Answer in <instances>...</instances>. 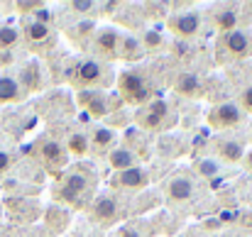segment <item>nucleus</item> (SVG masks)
Masks as SVG:
<instances>
[{
	"label": "nucleus",
	"instance_id": "nucleus-12",
	"mask_svg": "<svg viewBox=\"0 0 252 237\" xmlns=\"http://www.w3.org/2000/svg\"><path fill=\"white\" fill-rule=\"evenodd\" d=\"M37 152H39V159L44 161V166L52 169V171H62L69 164V154H66L64 145L57 142V140H52V137H44L39 142V149Z\"/></svg>",
	"mask_w": 252,
	"mask_h": 237
},
{
	"label": "nucleus",
	"instance_id": "nucleus-4",
	"mask_svg": "<svg viewBox=\"0 0 252 237\" xmlns=\"http://www.w3.org/2000/svg\"><path fill=\"white\" fill-rule=\"evenodd\" d=\"M218 52L225 61H240L252 54V34L248 30L238 27L230 32H223L218 37Z\"/></svg>",
	"mask_w": 252,
	"mask_h": 237
},
{
	"label": "nucleus",
	"instance_id": "nucleus-7",
	"mask_svg": "<svg viewBox=\"0 0 252 237\" xmlns=\"http://www.w3.org/2000/svg\"><path fill=\"white\" fill-rule=\"evenodd\" d=\"M120 39H123V32L118 27H100V30H95L93 42H91L93 57L100 59V61H105V64L113 61V59H118Z\"/></svg>",
	"mask_w": 252,
	"mask_h": 237
},
{
	"label": "nucleus",
	"instance_id": "nucleus-5",
	"mask_svg": "<svg viewBox=\"0 0 252 237\" xmlns=\"http://www.w3.org/2000/svg\"><path fill=\"white\" fill-rule=\"evenodd\" d=\"M20 32H22L25 44H27L32 52H47V49H52V47L57 44V32H54V27H52V25H44V22H39V20L27 17V20L22 22Z\"/></svg>",
	"mask_w": 252,
	"mask_h": 237
},
{
	"label": "nucleus",
	"instance_id": "nucleus-20",
	"mask_svg": "<svg viewBox=\"0 0 252 237\" xmlns=\"http://www.w3.org/2000/svg\"><path fill=\"white\" fill-rule=\"evenodd\" d=\"M108 164H110V169H115V174H118V171L140 166V157H137L130 147H115V149L108 152Z\"/></svg>",
	"mask_w": 252,
	"mask_h": 237
},
{
	"label": "nucleus",
	"instance_id": "nucleus-11",
	"mask_svg": "<svg viewBox=\"0 0 252 237\" xmlns=\"http://www.w3.org/2000/svg\"><path fill=\"white\" fill-rule=\"evenodd\" d=\"M76 100H79V105L84 108L86 113L91 118H95V120L110 115V110H113L110 108V98L103 90H79L76 93Z\"/></svg>",
	"mask_w": 252,
	"mask_h": 237
},
{
	"label": "nucleus",
	"instance_id": "nucleus-33",
	"mask_svg": "<svg viewBox=\"0 0 252 237\" xmlns=\"http://www.w3.org/2000/svg\"><path fill=\"white\" fill-rule=\"evenodd\" d=\"M120 237H145L137 228H132V225H127V228H123L120 230Z\"/></svg>",
	"mask_w": 252,
	"mask_h": 237
},
{
	"label": "nucleus",
	"instance_id": "nucleus-18",
	"mask_svg": "<svg viewBox=\"0 0 252 237\" xmlns=\"http://www.w3.org/2000/svg\"><path fill=\"white\" fill-rule=\"evenodd\" d=\"M147 52H145V47H142V42H140V37L137 34H125L123 32V39H120V49H118V59H123V61H140L142 57H145Z\"/></svg>",
	"mask_w": 252,
	"mask_h": 237
},
{
	"label": "nucleus",
	"instance_id": "nucleus-22",
	"mask_svg": "<svg viewBox=\"0 0 252 237\" xmlns=\"http://www.w3.org/2000/svg\"><path fill=\"white\" fill-rule=\"evenodd\" d=\"M238 20H240V15H238V7L235 5H225V7H220L216 15H213V25H216V30L223 34V32H230V30H238L240 25H238Z\"/></svg>",
	"mask_w": 252,
	"mask_h": 237
},
{
	"label": "nucleus",
	"instance_id": "nucleus-29",
	"mask_svg": "<svg viewBox=\"0 0 252 237\" xmlns=\"http://www.w3.org/2000/svg\"><path fill=\"white\" fill-rule=\"evenodd\" d=\"M145 10H147V17H155V20L157 17H169L167 2H145Z\"/></svg>",
	"mask_w": 252,
	"mask_h": 237
},
{
	"label": "nucleus",
	"instance_id": "nucleus-10",
	"mask_svg": "<svg viewBox=\"0 0 252 237\" xmlns=\"http://www.w3.org/2000/svg\"><path fill=\"white\" fill-rule=\"evenodd\" d=\"M167 120H169V105L164 100H152L137 113V125L142 130H150V132L162 130L167 125Z\"/></svg>",
	"mask_w": 252,
	"mask_h": 237
},
{
	"label": "nucleus",
	"instance_id": "nucleus-8",
	"mask_svg": "<svg viewBox=\"0 0 252 237\" xmlns=\"http://www.w3.org/2000/svg\"><path fill=\"white\" fill-rule=\"evenodd\" d=\"M88 208H91V220L103 225V228H110V225H115L123 218L120 201L113 193H100L98 198H93V203Z\"/></svg>",
	"mask_w": 252,
	"mask_h": 237
},
{
	"label": "nucleus",
	"instance_id": "nucleus-16",
	"mask_svg": "<svg viewBox=\"0 0 252 237\" xmlns=\"http://www.w3.org/2000/svg\"><path fill=\"white\" fill-rule=\"evenodd\" d=\"M17 81H20V86H22L25 93H37V90H42V86H44L42 66H39L37 61H27V64L20 69Z\"/></svg>",
	"mask_w": 252,
	"mask_h": 237
},
{
	"label": "nucleus",
	"instance_id": "nucleus-30",
	"mask_svg": "<svg viewBox=\"0 0 252 237\" xmlns=\"http://www.w3.org/2000/svg\"><path fill=\"white\" fill-rule=\"evenodd\" d=\"M238 105H240L243 113H250L252 115V83L243 88V93H240V98H238Z\"/></svg>",
	"mask_w": 252,
	"mask_h": 237
},
{
	"label": "nucleus",
	"instance_id": "nucleus-3",
	"mask_svg": "<svg viewBox=\"0 0 252 237\" xmlns=\"http://www.w3.org/2000/svg\"><path fill=\"white\" fill-rule=\"evenodd\" d=\"M118 93L127 105H145L152 98V86L140 69H127L118 76Z\"/></svg>",
	"mask_w": 252,
	"mask_h": 237
},
{
	"label": "nucleus",
	"instance_id": "nucleus-31",
	"mask_svg": "<svg viewBox=\"0 0 252 237\" xmlns=\"http://www.w3.org/2000/svg\"><path fill=\"white\" fill-rule=\"evenodd\" d=\"M39 7H44V2H17L15 10H20L22 15H34Z\"/></svg>",
	"mask_w": 252,
	"mask_h": 237
},
{
	"label": "nucleus",
	"instance_id": "nucleus-14",
	"mask_svg": "<svg viewBox=\"0 0 252 237\" xmlns=\"http://www.w3.org/2000/svg\"><path fill=\"white\" fill-rule=\"evenodd\" d=\"M164 196H167L169 203H186L196 196V183L189 176H174L167 181Z\"/></svg>",
	"mask_w": 252,
	"mask_h": 237
},
{
	"label": "nucleus",
	"instance_id": "nucleus-6",
	"mask_svg": "<svg viewBox=\"0 0 252 237\" xmlns=\"http://www.w3.org/2000/svg\"><path fill=\"white\" fill-rule=\"evenodd\" d=\"M203 27V15L198 10H186L167 17V30L181 42H191Z\"/></svg>",
	"mask_w": 252,
	"mask_h": 237
},
{
	"label": "nucleus",
	"instance_id": "nucleus-26",
	"mask_svg": "<svg viewBox=\"0 0 252 237\" xmlns=\"http://www.w3.org/2000/svg\"><path fill=\"white\" fill-rule=\"evenodd\" d=\"M140 42H142L145 52H159V49L164 47V34H162V30H157V27H147V30L140 34Z\"/></svg>",
	"mask_w": 252,
	"mask_h": 237
},
{
	"label": "nucleus",
	"instance_id": "nucleus-1",
	"mask_svg": "<svg viewBox=\"0 0 252 237\" xmlns=\"http://www.w3.org/2000/svg\"><path fill=\"white\" fill-rule=\"evenodd\" d=\"M95 188V176L86 171V166H74L59 178V201L71 208H84Z\"/></svg>",
	"mask_w": 252,
	"mask_h": 237
},
{
	"label": "nucleus",
	"instance_id": "nucleus-27",
	"mask_svg": "<svg viewBox=\"0 0 252 237\" xmlns=\"http://www.w3.org/2000/svg\"><path fill=\"white\" fill-rule=\"evenodd\" d=\"M79 20H93V15L100 10V5L98 2H91V0H74V2H69L66 5Z\"/></svg>",
	"mask_w": 252,
	"mask_h": 237
},
{
	"label": "nucleus",
	"instance_id": "nucleus-21",
	"mask_svg": "<svg viewBox=\"0 0 252 237\" xmlns=\"http://www.w3.org/2000/svg\"><path fill=\"white\" fill-rule=\"evenodd\" d=\"M69 39L76 44V47H88L93 42V34H95V25L93 20H76L71 27H69Z\"/></svg>",
	"mask_w": 252,
	"mask_h": 237
},
{
	"label": "nucleus",
	"instance_id": "nucleus-28",
	"mask_svg": "<svg viewBox=\"0 0 252 237\" xmlns=\"http://www.w3.org/2000/svg\"><path fill=\"white\" fill-rule=\"evenodd\" d=\"M196 169H198V174L206 176V178H216V176L220 174V164H218V159H211V157L198 159V161H196Z\"/></svg>",
	"mask_w": 252,
	"mask_h": 237
},
{
	"label": "nucleus",
	"instance_id": "nucleus-17",
	"mask_svg": "<svg viewBox=\"0 0 252 237\" xmlns=\"http://www.w3.org/2000/svg\"><path fill=\"white\" fill-rule=\"evenodd\" d=\"M91 140V152H110L115 149V142H118V135H115V127H105V125H98L93 127V132L88 135Z\"/></svg>",
	"mask_w": 252,
	"mask_h": 237
},
{
	"label": "nucleus",
	"instance_id": "nucleus-13",
	"mask_svg": "<svg viewBox=\"0 0 252 237\" xmlns=\"http://www.w3.org/2000/svg\"><path fill=\"white\" fill-rule=\"evenodd\" d=\"M110 183L118 186L120 191H142V188L150 183V174H147V169L140 164V166L118 171V174L110 178Z\"/></svg>",
	"mask_w": 252,
	"mask_h": 237
},
{
	"label": "nucleus",
	"instance_id": "nucleus-2",
	"mask_svg": "<svg viewBox=\"0 0 252 237\" xmlns=\"http://www.w3.org/2000/svg\"><path fill=\"white\" fill-rule=\"evenodd\" d=\"M69 81L79 88V90H103L110 81L108 74V64L95 59V57H88V59H79L74 66H71V74Z\"/></svg>",
	"mask_w": 252,
	"mask_h": 237
},
{
	"label": "nucleus",
	"instance_id": "nucleus-15",
	"mask_svg": "<svg viewBox=\"0 0 252 237\" xmlns=\"http://www.w3.org/2000/svg\"><path fill=\"white\" fill-rule=\"evenodd\" d=\"M174 90H176L181 98L196 100V98L203 95V79H201L196 71H181V74H176V79H174Z\"/></svg>",
	"mask_w": 252,
	"mask_h": 237
},
{
	"label": "nucleus",
	"instance_id": "nucleus-24",
	"mask_svg": "<svg viewBox=\"0 0 252 237\" xmlns=\"http://www.w3.org/2000/svg\"><path fill=\"white\" fill-rule=\"evenodd\" d=\"M218 154L225 159V161H243L245 147L238 140H220L218 142Z\"/></svg>",
	"mask_w": 252,
	"mask_h": 237
},
{
	"label": "nucleus",
	"instance_id": "nucleus-19",
	"mask_svg": "<svg viewBox=\"0 0 252 237\" xmlns=\"http://www.w3.org/2000/svg\"><path fill=\"white\" fill-rule=\"evenodd\" d=\"M27 93L22 90L17 76L10 74H0V105H10V103H20Z\"/></svg>",
	"mask_w": 252,
	"mask_h": 237
},
{
	"label": "nucleus",
	"instance_id": "nucleus-25",
	"mask_svg": "<svg viewBox=\"0 0 252 237\" xmlns=\"http://www.w3.org/2000/svg\"><path fill=\"white\" fill-rule=\"evenodd\" d=\"M22 32L15 25H0V52H10L20 44Z\"/></svg>",
	"mask_w": 252,
	"mask_h": 237
},
{
	"label": "nucleus",
	"instance_id": "nucleus-34",
	"mask_svg": "<svg viewBox=\"0 0 252 237\" xmlns=\"http://www.w3.org/2000/svg\"><path fill=\"white\" fill-rule=\"evenodd\" d=\"M243 161H245V166H248V169H252V149H250V152H245Z\"/></svg>",
	"mask_w": 252,
	"mask_h": 237
},
{
	"label": "nucleus",
	"instance_id": "nucleus-9",
	"mask_svg": "<svg viewBox=\"0 0 252 237\" xmlns=\"http://www.w3.org/2000/svg\"><path fill=\"white\" fill-rule=\"evenodd\" d=\"M208 122L216 130H233L243 122V110L235 100H223L208 110Z\"/></svg>",
	"mask_w": 252,
	"mask_h": 237
},
{
	"label": "nucleus",
	"instance_id": "nucleus-32",
	"mask_svg": "<svg viewBox=\"0 0 252 237\" xmlns=\"http://www.w3.org/2000/svg\"><path fill=\"white\" fill-rule=\"evenodd\" d=\"M10 169H12V154L5 152V149H0V178H2Z\"/></svg>",
	"mask_w": 252,
	"mask_h": 237
},
{
	"label": "nucleus",
	"instance_id": "nucleus-23",
	"mask_svg": "<svg viewBox=\"0 0 252 237\" xmlns=\"http://www.w3.org/2000/svg\"><path fill=\"white\" fill-rule=\"evenodd\" d=\"M64 149H66V154L69 157H86V154H91V140H88V135L86 132H71L69 137H66V145H64Z\"/></svg>",
	"mask_w": 252,
	"mask_h": 237
}]
</instances>
